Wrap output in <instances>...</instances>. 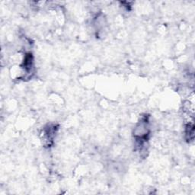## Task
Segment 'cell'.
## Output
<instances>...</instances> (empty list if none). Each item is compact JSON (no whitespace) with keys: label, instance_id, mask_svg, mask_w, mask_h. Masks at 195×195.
<instances>
[{"label":"cell","instance_id":"obj_1","mask_svg":"<svg viewBox=\"0 0 195 195\" xmlns=\"http://www.w3.org/2000/svg\"><path fill=\"white\" fill-rule=\"evenodd\" d=\"M194 130L193 124H188L186 127V136H188L189 140H192L194 139Z\"/></svg>","mask_w":195,"mask_h":195}]
</instances>
